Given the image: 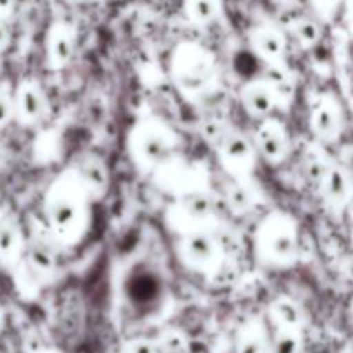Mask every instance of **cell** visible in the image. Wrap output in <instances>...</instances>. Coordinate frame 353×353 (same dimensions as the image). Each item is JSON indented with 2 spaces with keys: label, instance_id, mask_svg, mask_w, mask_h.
I'll return each instance as SVG.
<instances>
[{
  "label": "cell",
  "instance_id": "cell-1",
  "mask_svg": "<svg viewBox=\"0 0 353 353\" xmlns=\"http://www.w3.org/2000/svg\"><path fill=\"white\" fill-rule=\"evenodd\" d=\"M45 212L48 224L57 236L69 238L74 234L81 223V199L74 192V185L69 179H61L52 186L45 203Z\"/></svg>",
  "mask_w": 353,
  "mask_h": 353
},
{
  "label": "cell",
  "instance_id": "cell-2",
  "mask_svg": "<svg viewBox=\"0 0 353 353\" xmlns=\"http://www.w3.org/2000/svg\"><path fill=\"white\" fill-rule=\"evenodd\" d=\"M261 248L265 259L276 264H290L299 252L295 224L288 217H272L264 224L261 233Z\"/></svg>",
  "mask_w": 353,
  "mask_h": 353
},
{
  "label": "cell",
  "instance_id": "cell-3",
  "mask_svg": "<svg viewBox=\"0 0 353 353\" xmlns=\"http://www.w3.org/2000/svg\"><path fill=\"white\" fill-rule=\"evenodd\" d=\"M174 71L176 81L181 85V88L195 92V90L203 88L212 78V59L202 48L195 45H186L176 54Z\"/></svg>",
  "mask_w": 353,
  "mask_h": 353
},
{
  "label": "cell",
  "instance_id": "cell-4",
  "mask_svg": "<svg viewBox=\"0 0 353 353\" xmlns=\"http://www.w3.org/2000/svg\"><path fill=\"white\" fill-rule=\"evenodd\" d=\"M16 121L21 126H33L47 114V99L34 79H23L14 88Z\"/></svg>",
  "mask_w": 353,
  "mask_h": 353
},
{
  "label": "cell",
  "instance_id": "cell-5",
  "mask_svg": "<svg viewBox=\"0 0 353 353\" xmlns=\"http://www.w3.org/2000/svg\"><path fill=\"white\" fill-rule=\"evenodd\" d=\"M137 159L145 165H159L168 161L172 154V140L164 130L155 124H148L138 130L134 138Z\"/></svg>",
  "mask_w": 353,
  "mask_h": 353
},
{
  "label": "cell",
  "instance_id": "cell-6",
  "mask_svg": "<svg viewBox=\"0 0 353 353\" xmlns=\"http://www.w3.org/2000/svg\"><path fill=\"white\" fill-rule=\"evenodd\" d=\"M26 252L23 230L16 217L0 209V269H9L19 262Z\"/></svg>",
  "mask_w": 353,
  "mask_h": 353
},
{
  "label": "cell",
  "instance_id": "cell-7",
  "mask_svg": "<svg viewBox=\"0 0 353 353\" xmlns=\"http://www.w3.org/2000/svg\"><path fill=\"white\" fill-rule=\"evenodd\" d=\"M47 64L50 69H62L71 61L74 52V34L65 23H54L45 41Z\"/></svg>",
  "mask_w": 353,
  "mask_h": 353
},
{
  "label": "cell",
  "instance_id": "cell-8",
  "mask_svg": "<svg viewBox=\"0 0 353 353\" xmlns=\"http://www.w3.org/2000/svg\"><path fill=\"white\" fill-rule=\"evenodd\" d=\"M183 252L193 264L209 268L217 262L219 243L214 240L212 234L205 233V231H192L183 240Z\"/></svg>",
  "mask_w": 353,
  "mask_h": 353
},
{
  "label": "cell",
  "instance_id": "cell-9",
  "mask_svg": "<svg viewBox=\"0 0 353 353\" xmlns=\"http://www.w3.org/2000/svg\"><path fill=\"white\" fill-rule=\"evenodd\" d=\"M257 147L269 162H279L288 152V141L283 126L276 121H265L257 130Z\"/></svg>",
  "mask_w": 353,
  "mask_h": 353
},
{
  "label": "cell",
  "instance_id": "cell-10",
  "mask_svg": "<svg viewBox=\"0 0 353 353\" xmlns=\"http://www.w3.org/2000/svg\"><path fill=\"white\" fill-rule=\"evenodd\" d=\"M221 157L224 164L233 169H247L254 162V148L250 141L238 131H230L219 145Z\"/></svg>",
  "mask_w": 353,
  "mask_h": 353
},
{
  "label": "cell",
  "instance_id": "cell-11",
  "mask_svg": "<svg viewBox=\"0 0 353 353\" xmlns=\"http://www.w3.org/2000/svg\"><path fill=\"white\" fill-rule=\"evenodd\" d=\"M310 128L323 140H334L341 130V117L336 103L331 100L317 103L310 116Z\"/></svg>",
  "mask_w": 353,
  "mask_h": 353
},
{
  "label": "cell",
  "instance_id": "cell-12",
  "mask_svg": "<svg viewBox=\"0 0 353 353\" xmlns=\"http://www.w3.org/2000/svg\"><path fill=\"white\" fill-rule=\"evenodd\" d=\"M276 95L278 93L272 90L269 83H252L241 93L243 105L252 116L265 117L272 112L276 105Z\"/></svg>",
  "mask_w": 353,
  "mask_h": 353
},
{
  "label": "cell",
  "instance_id": "cell-13",
  "mask_svg": "<svg viewBox=\"0 0 353 353\" xmlns=\"http://www.w3.org/2000/svg\"><path fill=\"white\" fill-rule=\"evenodd\" d=\"M321 186H323L324 196L331 205H345L353 196L350 176L343 168H338V165L327 169Z\"/></svg>",
  "mask_w": 353,
  "mask_h": 353
},
{
  "label": "cell",
  "instance_id": "cell-14",
  "mask_svg": "<svg viewBox=\"0 0 353 353\" xmlns=\"http://www.w3.org/2000/svg\"><path fill=\"white\" fill-rule=\"evenodd\" d=\"M252 47L265 61L278 62L285 55V38L271 28H259L252 33Z\"/></svg>",
  "mask_w": 353,
  "mask_h": 353
},
{
  "label": "cell",
  "instance_id": "cell-15",
  "mask_svg": "<svg viewBox=\"0 0 353 353\" xmlns=\"http://www.w3.org/2000/svg\"><path fill=\"white\" fill-rule=\"evenodd\" d=\"M78 176L81 185L93 193H103L109 185V172L105 164L97 157H88L79 164Z\"/></svg>",
  "mask_w": 353,
  "mask_h": 353
},
{
  "label": "cell",
  "instance_id": "cell-16",
  "mask_svg": "<svg viewBox=\"0 0 353 353\" xmlns=\"http://www.w3.org/2000/svg\"><path fill=\"white\" fill-rule=\"evenodd\" d=\"M214 207H216V202H214L212 195L207 192H190L181 200L183 212L190 219L195 221L209 219L214 214Z\"/></svg>",
  "mask_w": 353,
  "mask_h": 353
},
{
  "label": "cell",
  "instance_id": "cell-17",
  "mask_svg": "<svg viewBox=\"0 0 353 353\" xmlns=\"http://www.w3.org/2000/svg\"><path fill=\"white\" fill-rule=\"evenodd\" d=\"M26 261L34 272L41 276L52 274L55 271V255L48 245L34 241L26 248Z\"/></svg>",
  "mask_w": 353,
  "mask_h": 353
},
{
  "label": "cell",
  "instance_id": "cell-18",
  "mask_svg": "<svg viewBox=\"0 0 353 353\" xmlns=\"http://www.w3.org/2000/svg\"><path fill=\"white\" fill-rule=\"evenodd\" d=\"M221 0H186L185 9L190 19L196 24H209L221 14Z\"/></svg>",
  "mask_w": 353,
  "mask_h": 353
},
{
  "label": "cell",
  "instance_id": "cell-19",
  "mask_svg": "<svg viewBox=\"0 0 353 353\" xmlns=\"http://www.w3.org/2000/svg\"><path fill=\"white\" fill-rule=\"evenodd\" d=\"M272 317L285 330H296L302 323V310L293 300L279 299L272 303Z\"/></svg>",
  "mask_w": 353,
  "mask_h": 353
},
{
  "label": "cell",
  "instance_id": "cell-20",
  "mask_svg": "<svg viewBox=\"0 0 353 353\" xmlns=\"http://www.w3.org/2000/svg\"><path fill=\"white\" fill-rule=\"evenodd\" d=\"M293 33H295L299 43L305 48L314 47L321 40V37H323V30L317 24V21L309 19V17H303V19L296 21L295 28H293Z\"/></svg>",
  "mask_w": 353,
  "mask_h": 353
},
{
  "label": "cell",
  "instance_id": "cell-21",
  "mask_svg": "<svg viewBox=\"0 0 353 353\" xmlns=\"http://www.w3.org/2000/svg\"><path fill=\"white\" fill-rule=\"evenodd\" d=\"M16 121V105H14V90L9 83L0 85V130Z\"/></svg>",
  "mask_w": 353,
  "mask_h": 353
},
{
  "label": "cell",
  "instance_id": "cell-22",
  "mask_svg": "<svg viewBox=\"0 0 353 353\" xmlns=\"http://www.w3.org/2000/svg\"><path fill=\"white\" fill-rule=\"evenodd\" d=\"M300 338L295 330H283L272 340L271 353H299Z\"/></svg>",
  "mask_w": 353,
  "mask_h": 353
},
{
  "label": "cell",
  "instance_id": "cell-23",
  "mask_svg": "<svg viewBox=\"0 0 353 353\" xmlns=\"http://www.w3.org/2000/svg\"><path fill=\"white\" fill-rule=\"evenodd\" d=\"M228 133H230V130H228L226 124L219 119H209L202 128V137L212 145L223 143Z\"/></svg>",
  "mask_w": 353,
  "mask_h": 353
},
{
  "label": "cell",
  "instance_id": "cell-24",
  "mask_svg": "<svg viewBox=\"0 0 353 353\" xmlns=\"http://www.w3.org/2000/svg\"><path fill=\"white\" fill-rule=\"evenodd\" d=\"M228 202L234 210H247L252 203V195L243 185H233L228 190Z\"/></svg>",
  "mask_w": 353,
  "mask_h": 353
},
{
  "label": "cell",
  "instance_id": "cell-25",
  "mask_svg": "<svg viewBox=\"0 0 353 353\" xmlns=\"http://www.w3.org/2000/svg\"><path fill=\"white\" fill-rule=\"evenodd\" d=\"M264 341L261 336L254 333H248L247 336H243L238 343L236 353H264Z\"/></svg>",
  "mask_w": 353,
  "mask_h": 353
},
{
  "label": "cell",
  "instance_id": "cell-26",
  "mask_svg": "<svg viewBox=\"0 0 353 353\" xmlns=\"http://www.w3.org/2000/svg\"><path fill=\"white\" fill-rule=\"evenodd\" d=\"M327 169H330V165L324 164L323 159H319L317 155H312V157L307 159V174H309V178L314 179V181L323 183Z\"/></svg>",
  "mask_w": 353,
  "mask_h": 353
},
{
  "label": "cell",
  "instance_id": "cell-27",
  "mask_svg": "<svg viewBox=\"0 0 353 353\" xmlns=\"http://www.w3.org/2000/svg\"><path fill=\"white\" fill-rule=\"evenodd\" d=\"M10 38H12V34H10L9 24H7V21L0 19V54L9 48Z\"/></svg>",
  "mask_w": 353,
  "mask_h": 353
},
{
  "label": "cell",
  "instance_id": "cell-28",
  "mask_svg": "<svg viewBox=\"0 0 353 353\" xmlns=\"http://www.w3.org/2000/svg\"><path fill=\"white\" fill-rule=\"evenodd\" d=\"M17 0H0V19L7 21L16 10Z\"/></svg>",
  "mask_w": 353,
  "mask_h": 353
},
{
  "label": "cell",
  "instance_id": "cell-29",
  "mask_svg": "<svg viewBox=\"0 0 353 353\" xmlns=\"http://www.w3.org/2000/svg\"><path fill=\"white\" fill-rule=\"evenodd\" d=\"M312 2L321 12H333L340 0H312Z\"/></svg>",
  "mask_w": 353,
  "mask_h": 353
},
{
  "label": "cell",
  "instance_id": "cell-30",
  "mask_svg": "<svg viewBox=\"0 0 353 353\" xmlns=\"http://www.w3.org/2000/svg\"><path fill=\"white\" fill-rule=\"evenodd\" d=\"M130 353H154V348H152V345L145 343V341H137L130 348Z\"/></svg>",
  "mask_w": 353,
  "mask_h": 353
},
{
  "label": "cell",
  "instance_id": "cell-31",
  "mask_svg": "<svg viewBox=\"0 0 353 353\" xmlns=\"http://www.w3.org/2000/svg\"><path fill=\"white\" fill-rule=\"evenodd\" d=\"M71 2H74V3H90V2H93V0H71Z\"/></svg>",
  "mask_w": 353,
  "mask_h": 353
},
{
  "label": "cell",
  "instance_id": "cell-32",
  "mask_svg": "<svg viewBox=\"0 0 353 353\" xmlns=\"http://www.w3.org/2000/svg\"><path fill=\"white\" fill-rule=\"evenodd\" d=\"M348 205H350V214H352V217H353V196H352L350 202H348Z\"/></svg>",
  "mask_w": 353,
  "mask_h": 353
},
{
  "label": "cell",
  "instance_id": "cell-33",
  "mask_svg": "<svg viewBox=\"0 0 353 353\" xmlns=\"http://www.w3.org/2000/svg\"><path fill=\"white\" fill-rule=\"evenodd\" d=\"M41 353H52V352H41Z\"/></svg>",
  "mask_w": 353,
  "mask_h": 353
}]
</instances>
